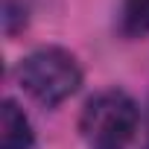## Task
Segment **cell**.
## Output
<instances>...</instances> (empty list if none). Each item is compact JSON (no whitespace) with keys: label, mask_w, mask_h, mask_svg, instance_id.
<instances>
[{"label":"cell","mask_w":149,"mask_h":149,"mask_svg":"<svg viewBox=\"0 0 149 149\" xmlns=\"http://www.w3.org/2000/svg\"><path fill=\"white\" fill-rule=\"evenodd\" d=\"M137 126L140 108L120 88L94 94L79 117V132L91 149H126L134 140Z\"/></svg>","instance_id":"1"},{"label":"cell","mask_w":149,"mask_h":149,"mask_svg":"<svg viewBox=\"0 0 149 149\" xmlns=\"http://www.w3.org/2000/svg\"><path fill=\"white\" fill-rule=\"evenodd\" d=\"M15 76L35 102L53 108L79 91L82 67L61 47H38L26 58H21Z\"/></svg>","instance_id":"2"},{"label":"cell","mask_w":149,"mask_h":149,"mask_svg":"<svg viewBox=\"0 0 149 149\" xmlns=\"http://www.w3.org/2000/svg\"><path fill=\"white\" fill-rule=\"evenodd\" d=\"M35 132L29 126V117L24 108H18L15 100H3L0 108V149H32Z\"/></svg>","instance_id":"3"},{"label":"cell","mask_w":149,"mask_h":149,"mask_svg":"<svg viewBox=\"0 0 149 149\" xmlns=\"http://www.w3.org/2000/svg\"><path fill=\"white\" fill-rule=\"evenodd\" d=\"M120 29L129 38L149 35V0H123V6H120Z\"/></svg>","instance_id":"4"},{"label":"cell","mask_w":149,"mask_h":149,"mask_svg":"<svg viewBox=\"0 0 149 149\" xmlns=\"http://www.w3.org/2000/svg\"><path fill=\"white\" fill-rule=\"evenodd\" d=\"M26 26V6L21 0H3V29L6 35H15Z\"/></svg>","instance_id":"5"}]
</instances>
